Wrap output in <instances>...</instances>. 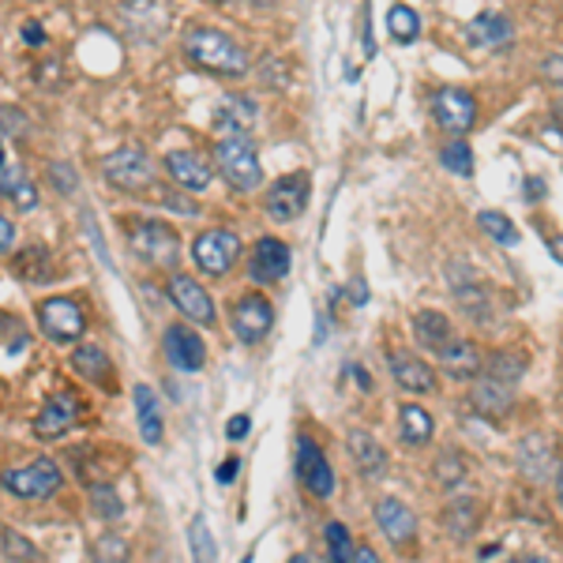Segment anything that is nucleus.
I'll return each instance as SVG.
<instances>
[{
	"mask_svg": "<svg viewBox=\"0 0 563 563\" xmlns=\"http://www.w3.org/2000/svg\"><path fill=\"white\" fill-rule=\"evenodd\" d=\"M185 57L211 76H244L249 68V53L214 26H192L185 34Z\"/></svg>",
	"mask_w": 563,
	"mask_h": 563,
	"instance_id": "obj_1",
	"label": "nucleus"
},
{
	"mask_svg": "<svg viewBox=\"0 0 563 563\" xmlns=\"http://www.w3.org/2000/svg\"><path fill=\"white\" fill-rule=\"evenodd\" d=\"M214 166H218V174L225 177V185L238 188V192H252L263 180L260 154H256V143L249 140V132L222 135L214 147Z\"/></svg>",
	"mask_w": 563,
	"mask_h": 563,
	"instance_id": "obj_2",
	"label": "nucleus"
},
{
	"mask_svg": "<svg viewBox=\"0 0 563 563\" xmlns=\"http://www.w3.org/2000/svg\"><path fill=\"white\" fill-rule=\"evenodd\" d=\"M0 488L12 493L15 499H45L60 488V466L53 459H34L26 466L4 470L0 474Z\"/></svg>",
	"mask_w": 563,
	"mask_h": 563,
	"instance_id": "obj_3",
	"label": "nucleus"
},
{
	"mask_svg": "<svg viewBox=\"0 0 563 563\" xmlns=\"http://www.w3.org/2000/svg\"><path fill=\"white\" fill-rule=\"evenodd\" d=\"M241 256V238L233 230H207L192 241V263L203 275L222 278Z\"/></svg>",
	"mask_w": 563,
	"mask_h": 563,
	"instance_id": "obj_4",
	"label": "nucleus"
},
{
	"mask_svg": "<svg viewBox=\"0 0 563 563\" xmlns=\"http://www.w3.org/2000/svg\"><path fill=\"white\" fill-rule=\"evenodd\" d=\"M38 327L49 342H79L87 331V316L71 297H49L38 305Z\"/></svg>",
	"mask_w": 563,
	"mask_h": 563,
	"instance_id": "obj_5",
	"label": "nucleus"
},
{
	"mask_svg": "<svg viewBox=\"0 0 563 563\" xmlns=\"http://www.w3.org/2000/svg\"><path fill=\"white\" fill-rule=\"evenodd\" d=\"M230 323L244 346H256V342L271 334V327H275V305L263 294H249L230 308Z\"/></svg>",
	"mask_w": 563,
	"mask_h": 563,
	"instance_id": "obj_6",
	"label": "nucleus"
},
{
	"mask_svg": "<svg viewBox=\"0 0 563 563\" xmlns=\"http://www.w3.org/2000/svg\"><path fill=\"white\" fill-rule=\"evenodd\" d=\"M132 252L140 260H147L151 267H177L180 260V244L177 233L162 222H143L132 230Z\"/></svg>",
	"mask_w": 563,
	"mask_h": 563,
	"instance_id": "obj_7",
	"label": "nucleus"
},
{
	"mask_svg": "<svg viewBox=\"0 0 563 563\" xmlns=\"http://www.w3.org/2000/svg\"><path fill=\"white\" fill-rule=\"evenodd\" d=\"M106 180L113 188H121V192H143V188H151V158L147 151L140 147H121L113 151L106 158Z\"/></svg>",
	"mask_w": 563,
	"mask_h": 563,
	"instance_id": "obj_8",
	"label": "nucleus"
},
{
	"mask_svg": "<svg viewBox=\"0 0 563 563\" xmlns=\"http://www.w3.org/2000/svg\"><path fill=\"white\" fill-rule=\"evenodd\" d=\"M432 117L443 132L466 135L477 124V102H474V95H466V90L443 87L432 95Z\"/></svg>",
	"mask_w": 563,
	"mask_h": 563,
	"instance_id": "obj_9",
	"label": "nucleus"
},
{
	"mask_svg": "<svg viewBox=\"0 0 563 563\" xmlns=\"http://www.w3.org/2000/svg\"><path fill=\"white\" fill-rule=\"evenodd\" d=\"M263 207L275 222H294V218L305 214L308 207V177L305 174H289V177H278L275 185L267 188L263 196Z\"/></svg>",
	"mask_w": 563,
	"mask_h": 563,
	"instance_id": "obj_10",
	"label": "nucleus"
},
{
	"mask_svg": "<svg viewBox=\"0 0 563 563\" xmlns=\"http://www.w3.org/2000/svg\"><path fill=\"white\" fill-rule=\"evenodd\" d=\"M162 346H166L169 365H174L177 372H199L207 365L203 339H199L192 327H185V323L166 327V339H162Z\"/></svg>",
	"mask_w": 563,
	"mask_h": 563,
	"instance_id": "obj_11",
	"label": "nucleus"
},
{
	"mask_svg": "<svg viewBox=\"0 0 563 563\" xmlns=\"http://www.w3.org/2000/svg\"><path fill=\"white\" fill-rule=\"evenodd\" d=\"M249 275L260 286H271V282H282L289 275V244L278 238H263L252 244L249 256Z\"/></svg>",
	"mask_w": 563,
	"mask_h": 563,
	"instance_id": "obj_12",
	"label": "nucleus"
},
{
	"mask_svg": "<svg viewBox=\"0 0 563 563\" xmlns=\"http://www.w3.org/2000/svg\"><path fill=\"white\" fill-rule=\"evenodd\" d=\"M166 294H169V301H174L192 323H203V327L214 323V301L196 278L174 275V278H169V286H166Z\"/></svg>",
	"mask_w": 563,
	"mask_h": 563,
	"instance_id": "obj_13",
	"label": "nucleus"
},
{
	"mask_svg": "<svg viewBox=\"0 0 563 563\" xmlns=\"http://www.w3.org/2000/svg\"><path fill=\"white\" fill-rule=\"evenodd\" d=\"M76 421H79V398L60 390V395H53L38 410V417H34V435H38V440H57V435H65Z\"/></svg>",
	"mask_w": 563,
	"mask_h": 563,
	"instance_id": "obj_14",
	"label": "nucleus"
},
{
	"mask_svg": "<svg viewBox=\"0 0 563 563\" xmlns=\"http://www.w3.org/2000/svg\"><path fill=\"white\" fill-rule=\"evenodd\" d=\"M515 462H519L522 477L530 481V485H544V481L556 477V470H560L556 451H552V443L544 440V435H526V440L519 443V455H515Z\"/></svg>",
	"mask_w": 563,
	"mask_h": 563,
	"instance_id": "obj_15",
	"label": "nucleus"
},
{
	"mask_svg": "<svg viewBox=\"0 0 563 563\" xmlns=\"http://www.w3.org/2000/svg\"><path fill=\"white\" fill-rule=\"evenodd\" d=\"M376 526L384 530V538L390 541V544H410L413 541V533H417V519H413V511L410 507L402 504V499H395V496H387V499H379L376 504Z\"/></svg>",
	"mask_w": 563,
	"mask_h": 563,
	"instance_id": "obj_16",
	"label": "nucleus"
},
{
	"mask_svg": "<svg viewBox=\"0 0 563 563\" xmlns=\"http://www.w3.org/2000/svg\"><path fill=\"white\" fill-rule=\"evenodd\" d=\"M166 174L174 177L180 188H188V192H203L214 177L211 166H207V158L196 151H169L166 154Z\"/></svg>",
	"mask_w": 563,
	"mask_h": 563,
	"instance_id": "obj_17",
	"label": "nucleus"
},
{
	"mask_svg": "<svg viewBox=\"0 0 563 563\" xmlns=\"http://www.w3.org/2000/svg\"><path fill=\"white\" fill-rule=\"evenodd\" d=\"M390 376H395L398 387L413 390V395H432L435 390V372L424 365L421 357H413V353H402V350L390 353Z\"/></svg>",
	"mask_w": 563,
	"mask_h": 563,
	"instance_id": "obj_18",
	"label": "nucleus"
},
{
	"mask_svg": "<svg viewBox=\"0 0 563 563\" xmlns=\"http://www.w3.org/2000/svg\"><path fill=\"white\" fill-rule=\"evenodd\" d=\"M440 365H443V376H451V379H459V384H470V379H477V372H481V353L474 342H466V339H451L448 346H443L440 353Z\"/></svg>",
	"mask_w": 563,
	"mask_h": 563,
	"instance_id": "obj_19",
	"label": "nucleus"
},
{
	"mask_svg": "<svg viewBox=\"0 0 563 563\" xmlns=\"http://www.w3.org/2000/svg\"><path fill=\"white\" fill-rule=\"evenodd\" d=\"M511 20L499 12H481L474 23L466 26V38L474 49H504L511 42Z\"/></svg>",
	"mask_w": 563,
	"mask_h": 563,
	"instance_id": "obj_20",
	"label": "nucleus"
},
{
	"mask_svg": "<svg viewBox=\"0 0 563 563\" xmlns=\"http://www.w3.org/2000/svg\"><path fill=\"white\" fill-rule=\"evenodd\" d=\"M515 402V387L504 384V379L488 376V372H477V384H474V406L477 413H488V417H499L507 413Z\"/></svg>",
	"mask_w": 563,
	"mask_h": 563,
	"instance_id": "obj_21",
	"label": "nucleus"
},
{
	"mask_svg": "<svg viewBox=\"0 0 563 563\" xmlns=\"http://www.w3.org/2000/svg\"><path fill=\"white\" fill-rule=\"evenodd\" d=\"M71 368L79 372L84 379H90V384L98 387H117V372H113V361L106 357L102 346H79L76 353H71Z\"/></svg>",
	"mask_w": 563,
	"mask_h": 563,
	"instance_id": "obj_22",
	"label": "nucleus"
},
{
	"mask_svg": "<svg viewBox=\"0 0 563 563\" xmlns=\"http://www.w3.org/2000/svg\"><path fill=\"white\" fill-rule=\"evenodd\" d=\"M214 124L222 129L225 135L230 132H249L256 124V102L244 95H225L222 102L214 109Z\"/></svg>",
	"mask_w": 563,
	"mask_h": 563,
	"instance_id": "obj_23",
	"label": "nucleus"
},
{
	"mask_svg": "<svg viewBox=\"0 0 563 563\" xmlns=\"http://www.w3.org/2000/svg\"><path fill=\"white\" fill-rule=\"evenodd\" d=\"M350 455H353V462H357L361 477L379 481L387 474V451L379 448L368 432H350Z\"/></svg>",
	"mask_w": 563,
	"mask_h": 563,
	"instance_id": "obj_24",
	"label": "nucleus"
},
{
	"mask_svg": "<svg viewBox=\"0 0 563 563\" xmlns=\"http://www.w3.org/2000/svg\"><path fill=\"white\" fill-rule=\"evenodd\" d=\"M135 395V413H140V432H143V440L151 443V448H158L162 443V435H166V421H162V406H158V395L147 387V384H140L132 390Z\"/></svg>",
	"mask_w": 563,
	"mask_h": 563,
	"instance_id": "obj_25",
	"label": "nucleus"
},
{
	"mask_svg": "<svg viewBox=\"0 0 563 563\" xmlns=\"http://www.w3.org/2000/svg\"><path fill=\"white\" fill-rule=\"evenodd\" d=\"M398 432H402V443L424 448V443L432 440L435 424H432L429 410H421L417 402H406V406H398Z\"/></svg>",
	"mask_w": 563,
	"mask_h": 563,
	"instance_id": "obj_26",
	"label": "nucleus"
},
{
	"mask_svg": "<svg viewBox=\"0 0 563 563\" xmlns=\"http://www.w3.org/2000/svg\"><path fill=\"white\" fill-rule=\"evenodd\" d=\"M413 334H417V342H421L424 350H432V353H440L451 339H455L448 316H440V312H417L413 316Z\"/></svg>",
	"mask_w": 563,
	"mask_h": 563,
	"instance_id": "obj_27",
	"label": "nucleus"
},
{
	"mask_svg": "<svg viewBox=\"0 0 563 563\" xmlns=\"http://www.w3.org/2000/svg\"><path fill=\"white\" fill-rule=\"evenodd\" d=\"M0 196L12 199L20 211H34L38 207V188L26 180L20 166H0Z\"/></svg>",
	"mask_w": 563,
	"mask_h": 563,
	"instance_id": "obj_28",
	"label": "nucleus"
},
{
	"mask_svg": "<svg viewBox=\"0 0 563 563\" xmlns=\"http://www.w3.org/2000/svg\"><path fill=\"white\" fill-rule=\"evenodd\" d=\"M526 353L519 350H496L493 357L481 365V372H488V376H496V379H504V384H511V387H519V379L526 376Z\"/></svg>",
	"mask_w": 563,
	"mask_h": 563,
	"instance_id": "obj_29",
	"label": "nucleus"
},
{
	"mask_svg": "<svg viewBox=\"0 0 563 563\" xmlns=\"http://www.w3.org/2000/svg\"><path fill=\"white\" fill-rule=\"evenodd\" d=\"M455 301L470 320H477V323L493 320V301H488L485 286H474V282H470V286H455Z\"/></svg>",
	"mask_w": 563,
	"mask_h": 563,
	"instance_id": "obj_30",
	"label": "nucleus"
},
{
	"mask_svg": "<svg viewBox=\"0 0 563 563\" xmlns=\"http://www.w3.org/2000/svg\"><path fill=\"white\" fill-rule=\"evenodd\" d=\"M477 230L485 233L488 241L504 244V249H515V244H519V230H515V222L507 214H499V211H481L477 214Z\"/></svg>",
	"mask_w": 563,
	"mask_h": 563,
	"instance_id": "obj_31",
	"label": "nucleus"
},
{
	"mask_svg": "<svg viewBox=\"0 0 563 563\" xmlns=\"http://www.w3.org/2000/svg\"><path fill=\"white\" fill-rule=\"evenodd\" d=\"M387 31L395 42H413L417 34H421V15H417L410 4H395L387 12Z\"/></svg>",
	"mask_w": 563,
	"mask_h": 563,
	"instance_id": "obj_32",
	"label": "nucleus"
},
{
	"mask_svg": "<svg viewBox=\"0 0 563 563\" xmlns=\"http://www.w3.org/2000/svg\"><path fill=\"white\" fill-rule=\"evenodd\" d=\"M443 169H451L455 177H470L474 174V151H470L466 140H451L448 147L440 151Z\"/></svg>",
	"mask_w": 563,
	"mask_h": 563,
	"instance_id": "obj_33",
	"label": "nucleus"
},
{
	"mask_svg": "<svg viewBox=\"0 0 563 563\" xmlns=\"http://www.w3.org/2000/svg\"><path fill=\"white\" fill-rule=\"evenodd\" d=\"M15 275L31 278V282H45L53 275V263L45 256V249H26L20 252V263H15Z\"/></svg>",
	"mask_w": 563,
	"mask_h": 563,
	"instance_id": "obj_34",
	"label": "nucleus"
},
{
	"mask_svg": "<svg viewBox=\"0 0 563 563\" xmlns=\"http://www.w3.org/2000/svg\"><path fill=\"white\" fill-rule=\"evenodd\" d=\"M435 481H440L443 488H455L466 481V459L459 455V451H443L440 459H435Z\"/></svg>",
	"mask_w": 563,
	"mask_h": 563,
	"instance_id": "obj_35",
	"label": "nucleus"
},
{
	"mask_svg": "<svg viewBox=\"0 0 563 563\" xmlns=\"http://www.w3.org/2000/svg\"><path fill=\"white\" fill-rule=\"evenodd\" d=\"M301 485L312 493L316 499H331L334 496V470H331V462L320 459L312 470H308V477L301 481Z\"/></svg>",
	"mask_w": 563,
	"mask_h": 563,
	"instance_id": "obj_36",
	"label": "nucleus"
},
{
	"mask_svg": "<svg viewBox=\"0 0 563 563\" xmlns=\"http://www.w3.org/2000/svg\"><path fill=\"white\" fill-rule=\"evenodd\" d=\"M474 522H477L474 499H466V496L451 499V507H448V526H455V538H466V530H474Z\"/></svg>",
	"mask_w": 563,
	"mask_h": 563,
	"instance_id": "obj_37",
	"label": "nucleus"
},
{
	"mask_svg": "<svg viewBox=\"0 0 563 563\" xmlns=\"http://www.w3.org/2000/svg\"><path fill=\"white\" fill-rule=\"evenodd\" d=\"M90 507H95V515H102L106 522L121 519V511H124L121 496H117L109 485H95V488H90Z\"/></svg>",
	"mask_w": 563,
	"mask_h": 563,
	"instance_id": "obj_38",
	"label": "nucleus"
},
{
	"mask_svg": "<svg viewBox=\"0 0 563 563\" xmlns=\"http://www.w3.org/2000/svg\"><path fill=\"white\" fill-rule=\"evenodd\" d=\"M353 538L342 522H327V556L331 560H353Z\"/></svg>",
	"mask_w": 563,
	"mask_h": 563,
	"instance_id": "obj_39",
	"label": "nucleus"
},
{
	"mask_svg": "<svg viewBox=\"0 0 563 563\" xmlns=\"http://www.w3.org/2000/svg\"><path fill=\"white\" fill-rule=\"evenodd\" d=\"M188 544H192V556L196 560H218V549L211 541V530H207V519L196 515L192 519V530H188Z\"/></svg>",
	"mask_w": 563,
	"mask_h": 563,
	"instance_id": "obj_40",
	"label": "nucleus"
},
{
	"mask_svg": "<svg viewBox=\"0 0 563 563\" xmlns=\"http://www.w3.org/2000/svg\"><path fill=\"white\" fill-rule=\"evenodd\" d=\"M320 459H323V451L316 448V443L308 440V435H301V440H297V466H294V470H297V481H305V477H308V470H312Z\"/></svg>",
	"mask_w": 563,
	"mask_h": 563,
	"instance_id": "obj_41",
	"label": "nucleus"
},
{
	"mask_svg": "<svg viewBox=\"0 0 563 563\" xmlns=\"http://www.w3.org/2000/svg\"><path fill=\"white\" fill-rule=\"evenodd\" d=\"M4 556H8V560H20V556L38 560V549H34L31 541H23L15 530H4Z\"/></svg>",
	"mask_w": 563,
	"mask_h": 563,
	"instance_id": "obj_42",
	"label": "nucleus"
},
{
	"mask_svg": "<svg viewBox=\"0 0 563 563\" xmlns=\"http://www.w3.org/2000/svg\"><path fill=\"white\" fill-rule=\"evenodd\" d=\"M49 180L60 188V192H71V188H76V174H71L68 162H57V166H49Z\"/></svg>",
	"mask_w": 563,
	"mask_h": 563,
	"instance_id": "obj_43",
	"label": "nucleus"
},
{
	"mask_svg": "<svg viewBox=\"0 0 563 563\" xmlns=\"http://www.w3.org/2000/svg\"><path fill=\"white\" fill-rule=\"evenodd\" d=\"M544 79H549V84H556V87H563V53H556V57H549L544 60Z\"/></svg>",
	"mask_w": 563,
	"mask_h": 563,
	"instance_id": "obj_44",
	"label": "nucleus"
},
{
	"mask_svg": "<svg viewBox=\"0 0 563 563\" xmlns=\"http://www.w3.org/2000/svg\"><path fill=\"white\" fill-rule=\"evenodd\" d=\"M252 432V421L249 417H230V424H225V435H230V440H244V435Z\"/></svg>",
	"mask_w": 563,
	"mask_h": 563,
	"instance_id": "obj_45",
	"label": "nucleus"
},
{
	"mask_svg": "<svg viewBox=\"0 0 563 563\" xmlns=\"http://www.w3.org/2000/svg\"><path fill=\"white\" fill-rule=\"evenodd\" d=\"M238 474H241V462L238 459H225L222 466H218L214 481H218V485H230V481H238Z\"/></svg>",
	"mask_w": 563,
	"mask_h": 563,
	"instance_id": "obj_46",
	"label": "nucleus"
},
{
	"mask_svg": "<svg viewBox=\"0 0 563 563\" xmlns=\"http://www.w3.org/2000/svg\"><path fill=\"white\" fill-rule=\"evenodd\" d=\"M12 244H15V225L8 222L4 214H0V256H4V252L12 249Z\"/></svg>",
	"mask_w": 563,
	"mask_h": 563,
	"instance_id": "obj_47",
	"label": "nucleus"
},
{
	"mask_svg": "<svg viewBox=\"0 0 563 563\" xmlns=\"http://www.w3.org/2000/svg\"><path fill=\"white\" fill-rule=\"evenodd\" d=\"M23 42H31V45H42V42H45L42 26H38V23H26V26H23Z\"/></svg>",
	"mask_w": 563,
	"mask_h": 563,
	"instance_id": "obj_48",
	"label": "nucleus"
},
{
	"mask_svg": "<svg viewBox=\"0 0 563 563\" xmlns=\"http://www.w3.org/2000/svg\"><path fill=\"white\" fill-rule=\"evenodd\" d=\"M350 376H357V387H361V390H372V379H368V372L361 368V365H353V368H350Z\"/></svg>",
	"mask_w": 563,
	"mask_h": 563,
	"instance_id": "obj_49",
	"label": "nucleus"
},
{
	"mask_svg": "<svg viewBox=\"0 0 563 563\" xmlns=\"http://www.w3.org/2000/svg\"><path fill=\"white\" fill-rule=\"evenodd\" d=\"M353 560H361V563H376V552H372V549H353Z\"/></svg>",
	"mask_w": 563,
	"mask_h": 563,
	"instance_id": "obj_50",
	"label": "nucleus"
},
{
	"mask_svg": "<svg viewBox=\"0 0 563 563\" xmlns=\"http://www.w3.org/2000/svg\"><path fill=\"white\" fill-rule=\"evenodd\" d=\"M556 496H560V504H563V466L556 470Z\"/></svg>",
	"mask_w": 563,
	"mask_h": 563,
	"instance_id": "obj_51",
	"label": "nucleus"
},
{
	"mask_svg": "<svg viewBox=\"0 0 563 563\" xmlns=\"http://www.w3.org/2000/svg\"><path fill=\"white\" fill-rule=\"evenodd\" d=\"M552 256L563 263V241H552Z\"/></svg>",
	"mask_w": 563,
	"mask_h": 563,
	"instance_id": "obj_52",
	"label": "nucleus"
},
{
	"mask_svg": "<svg viewBox=\"0 0 563 563\" xmlns=\"http://www.w3.org/2000/svg\"><path fill=\"white\" fill-rule=\"evenodd\" d=\"M252 4H275V0H252Z\"/></svg>",
	"mask_w": 563,
	"mask_h": 563,
	"instance_id": "obj_53",
	"label": "nucleus"
},
{
	"mask_svg": "<svg viewBox=\"0 0 563 563\" xmlns=\"http://www.w3.org/2000/svg\"><path fill=\"white\" fill-rule=\"evenodd\" d=\"M0 166H4V147H0Z\"/></svg>",
	"mask_w": 563,
	"mask_h": 563,
	"instance_id": "obj_54",
	"label": "nucleus"
}]
</instances>
